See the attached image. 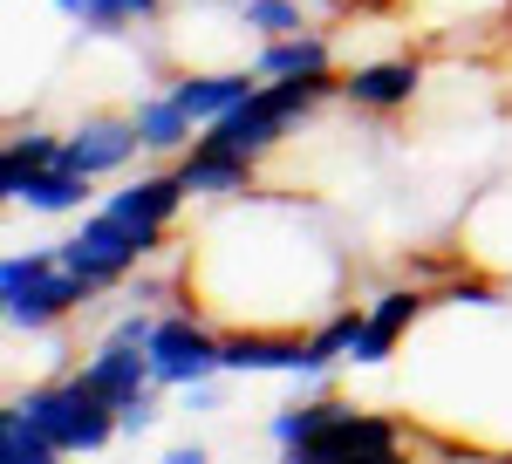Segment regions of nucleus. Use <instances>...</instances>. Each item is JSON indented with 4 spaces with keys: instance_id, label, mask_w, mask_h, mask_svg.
Returning <instances> with one entry per match:
<instances>
[{
    "instance_id": "nucleus-1",
    "label": "nucleus",
    "mask_w": 512,
    "mask_h": 464,
    "mask_svg": "<svg viewBox=\"0 0 512 464\" xmlns=\"http://www.w3.org/2000/svg\"><path fill=\"white\" fill-rule=\"evenodd\" d=\"M178 301L219 328H315L349 301V260L308 205L246 192L185 239Z\"/></svg>"
},
{
    "instance_id": "nucleus-2",
    "label": "nucleus",
    "mask_w": 512,
    "mask_h": 464,
    "mask_svg": "<svg viewBox=\"0 0 512 464\" xmlns=\"http://www.w3.org/2000/svg\"><path fill=\"white\" fill-rule=\"evenodd\" d=\"M103 301L82 273L62 267L55 246H28V253H7L0 260V314L14 335H48L55 321H76Z\"/></svg>"
},
{
    "instance_id": "nucleus-3",
    "label": "nucleus",
    "mask_w": 512,
    "mask_h": 464,
    "mask_svg": "<svg viewBox=\"0 0 512 464\" xmlns=\"http://www.w3.org/2000/svg\"><path fill=\"white\" fill-rule=\"evenodd\" d=\"M164 239H171V232L130 226V219L110 212V205H89V212L76 219V232H69V239H55V253H62V267L82 273L96 294H117L144 260H164Z\"/></svg>"
},
{
    "instance_id": "nucleus-4",
    "label": "nucleus",
    "mask_w": 512,
    "mask_h": 464,
    "mask_svg": "<svg viewBox=\"0 0 512 464\" xmlns=\"http://www.w3.org/2000/svg\"><path fill=\"white\" fill-rule=\"evenodd\" d=\"M14 403L35 417L41 430H48V444L62 451V458H89V451H110L123 437V424H117V403L103 396V389H89L69 369V376H48V383H28V389H14Z\"/></svg>"
},
{
    "instance_id": "nucleus-5",
    "label": "nucleus",
    "mask_w": 512,
    "mask_h": 464,
    "mask_svg": "<svg viewBox=\"0 0 512 464\" xmlns=\"http://www.w3.org/2000/svg\"><path fill=\"white\" fill-rule=\"evenodd\" d=\"M151 376H158V389H192L219 376V321L178 301L151 335Z\"/></svg>"
},
{
    "instance_id": "nucleus-6",
    "label": "nucleus",
    "mask_w": 512,
    "mask_h": 464,
    "mask_svg": "<svg viewBox=\"0 0 512 464\" xmlns=\"http://www.w3.org/2000/svg\"><path fill=\"white\" fill-rule=\"evenodd\" d=\"M396 451H410V430L396 424V417H383V410H355V403H342L328 424L294 451V464H342V458H396Z\"/></svg>"
},
{
    "instance_id": "nucleus-7",
    "label": "nucleus",
    "mask_w": 512,
    "mask_h": 464,
    "mask_svg": "<svg viewBox=\"0 0 512 464\" xmlns=\"http://www.w3.org/2000/svg\"><path fill=\"white\" fill-rule=\"evenodd\" d=\"M62 137H69V164L89 171V178H130V164L144 157V137H137L130 110H82Z\"/></svg>"
},
{
    "instance_id": "nucleus-8",
    "label": "nucleus",
    "mask_w": 512,
    "mask_h": 464,
    "mask_svg": "<svg viewBox=\"0 0 512 464\" xmlns=\"http://www.w3.org/2000/svg\"><path fill=\"white\" fill-rule=\"evenodd\" d=\"M437 294H424V287H383V294H369L362 301V335H355V369H383L396 355V342L424 321V308H431Z\"/></svg>"
},
{
    "instance_id": "nucleus-9",
    "label": "nucleus",
    "mask_w": 512,
    "mask_h": 464,
    "mask_svg": "<svg viewBox=\"0 0 512 464\" xmlns=\"http://www.w3.org/2000/svg\"><path fill=\"white\" fill-rule=\"evenodd\" d=\"M424 96V62L417 55H383V62H355L342 69V103L362 116H396Z\"/></svg>"
},
{
    "instance_id": "nucleus-10",
    "label": "nucleus",
    "mask_w": 512,
    "mask_h": 464,
    "mask_svg": "<svg viewBox=\"0 0 512 464\" xmlns=\"http://www.w3.org/2000/svg\"><path fill=\"white\" fill-rule=\"evenodd\" d=\"M0 198L14 212H35V219H82L96 205V178L76 171V164H48V171H28V178H0Z\"/></svg>"
},
{
    "instance_id": "nucleus-11",
    "label": "nucleus",
    "mask_w": 512,
    "mask_h": 464,
    "mask_svg": "<svg viewBox=\"0 0 512 464\" xmlns=\"http://www.w3.org/2000/svg\"><path fill=\"white\" fill-rule=\"evenodd\" d=\"M103 205H110V212H123L130 226L178 232V219H185L192 192H185V178H178V164H171V171H130V178H117V192L103 198Z\"/></svg>"
},
{
    "instance_id": "nucleus-12",
    "label": "nucleus",
    "mask_w": 512,
    "mask_h": 464,
    "mask_svg": "<svg viewBox=\"0 0 512 464\" xmlns=\"http://www.w3.org/2000/svg\"><path fill=\"white\" fill-rule=\"evenodd\" d=\"M76 376L89 389H103L110 403H130V396H144V389H158V376H151V348H137V342H117V335H96V342L82 348V362H76Z\"/></svg>"
},
{
    "instance_id": "nucleus-13",
    "label": "nucleus",
    "mask_w": 512,
    "mask_h": 464,
    "mask_svg": "<svg viewBox=\"0 0 512 464\" xmlns=\"http://www.w3.org/2000/svg\"><path fill=\"white\" fill-rule=\"evenodd\" d=\"M178 178H185V192H192L198 205H226V198L260 192V164L239 157V151H219V144H205V137L178 157Z\"/></svg>"
},
{
    "instance_id": "nucleus-14",
    "label": "nucleus",
    "mask_w": 512,
    "mask_h": 464,
    "mask_svg": "<svg viewBox=\"0 0 512 464\" xmlns=\"http://www.w3.org/2000/svg\"><path fill=\"white\" fill-rule=\"evenodd\" d=\"M164 89H171V96L198 116V130H205V123H219L226 110H239V103L260 89V69H253V62H226V69H178Z\"/></svg>"
},
{
    "instance_id": "nucleus-15",
    "label": "nucleus",
    "mask_w": 512,
    "mask_h": 464,
    "mask_svg": "<svg viewBox=\"0 0 512 464\" xmlns=\"http://www.w3.org/2000/svg\"><path fill=\"white\" fill-rule=\"evenodd\" d=\"M130 116H137V137H144V157H185L198 144V116L171 96V89H151V96H130Z\"/></svg>"
},
{
    "instance_id": "nucleus-16",
    "label": "nucleus",
    "mask_w": 512,
    "mask_h": 464,
    "mask_svg": "<svg viewBox=\"0 0 512 464\" xmlns=\"http://www.w3.org/2000/svg\"><path fill=\"white\" fill-rule=\"evenodd\" d=\"M253 69H260V82L328 76V69H335V41H328V28H301V35L253 41Z\"/></svg>"
},
{
    "instance_id": "nucleus-17",
    "label": "nucleus",
    "mask_w": 512,
    "mask_h": 464,
    "mask_svg": "<svg viewBox=\"0 0 512 464\" xmlns=\"http://www.w3.org/2000/svg\"><path fill=\"white\" fill-rule=\"evenodd\" d=\"M335 410H342V396H328V389H301L294 403H280L274 417H267V437H274L280 451L294 458V451H301V444H308V437H315Z\"/></svg>"
},
{
    "instance_id": "nucleus-18",
    "label": "nucleus",
    "mask_w": 512,
    "mask_h": 464,
    "mask_svg": "<svg viewBox=\"0 0 512 464\" xmlns=\"http://www.w3.org/2000/svg\"><path fill=\"white\" fill-rule=\"evenodd\" d=\"M48 164H69V137L62 130H14L0 144V178H28V171H48Z\"/></svg>"
},
{
    "instance_id": "nucleus-19",
    "label": "nucleus",
    "mask_w": 512,
    "mask_h": 464,
    "mask_svg": "<svg viewBox=\"0 0 512 464\" xmlns=\"http://www.w3.org/2000/svg\"><path fill=\"white\" fill-rule=\"evenodd\" d=\"M0 458L7 464H55L62 458V451L48 444V430H41L14 396H7V410H0Z\"/></svg>"
},
{
    "instance_id": "nucleus-20",
    "label": "nucleus",
    "mask_w": 512,
    "mask_h": 464,
    "mask_svg": "<svg viewBox=\"0 0 512 464\" xmlns=\"http://www.w3.org/2000/svg\"><path fill=\"white\" fill-rule=\"evenodd\" d=\"M158 417H164V389H144V396H130V403L117 410L123 437H144V430H158Z\"/></svg>"
},
{
    "instance_id": "nucleus-21",
    "label": "nucleus",
    "mask_w": 512,
    "mask_h": 464,
    "mask_svg": "<svg viewBox=\"0 0 512 464\" xmlns=\"http://www.w3.org/2000/svg\"><path fill=\"white\" fill-rule=\"evenodd\" d=\"M164 464H205V444H198V437H192V444H171Z\"/></svg>"
}]
</instances>
